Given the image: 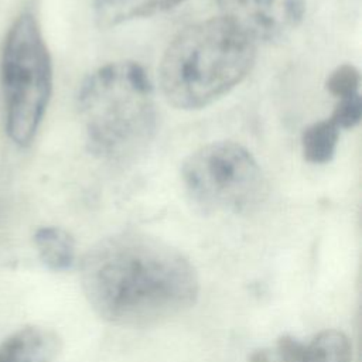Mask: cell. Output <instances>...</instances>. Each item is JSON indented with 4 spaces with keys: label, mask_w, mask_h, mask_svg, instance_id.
<instances>
[{
    "label": "cell",
    "mask_w": 362,
    "mask_h": 362,
    "mask_svg": "<svg viewBox=\"0 0 362 362\" xmlns=\"http://www.w3.org/2000/svg\"><path fill=\"white\" fill-rule=\"evenodd\" d=\"M222 18L255 44L287 37L304 16V0H216Z\"/></svg>",
    "instance_id": "cell-6"
},
{
    "label": "cell",
    "mask_w": 362,
    "mask_h": 362,
    "mask_svg": "<svg viewBox=\"0 0 362 362\" xmlns=\"http://www.w3.org/2000/svg\"><path fill=\"white\" fill-rule=\"evenodd\" d=\"M181 178L188 197L205 212H243L266 192L255 157L238 143L214 141L184 161Z\"/></svg>",
    "instance_id": "cell-5"
},
{
    "label": "cell",
    "mask_w": 362,
    "mask_h": 362,
    "mask_svg": "<svg viewBox=\"0 0 362 362\" xmlns=\"http://www.w3.org/2000/svg\"><path fill=\"white\" fill-rule=\"evenodd\" d=\"M34 243L42 263L55 272L71 269L75 260V240L58 226H44L34 233Z\"/></svg>",
    "instance_id": "cell-9"
},
{
    "label": "cell",
    "mask_w": 362,
    "mask_h": 362,
    "mask_svg": "<svg viewBox=\"0 0 362 362\" xmlns=\"http://www.w3.org/2000/svg\"><path fill=\"white\" fill-rule=\"evenodd\" d=\"M301 362H351V344L348 337L338 329L320 332L305 346Z\"/></svg>",
    "instance_id": "cell-11"
},
{
    "label": "cell",
    "mask_w": 362,
    "mask_h": 362,
    "mask_svg": "<svg viewBox=\"0 0 362 362\" xmlns=\"http://www.w3.org/2000/svg\"><path fill=\"white\" fill-rule=\"evenodd\" d=\"M339 127L328 117L304 129L301 136V151L304 158L313 164H325L335 154Z\"/></svg>",
    "instance_id": "cell-10"
},
{
    "label": "cell",
    "mask_w": 362,
    "mask_h": 362,
    "mask_svg": "<svg viewBox=\"0 0 362 362\" xmlns=\"http://www.w3.org/2000/svg\"><path fill=\"white\" fill-rule=\"evenodd\" d=\"M325 86L327 90L337 99L356 95L359 93L361 88V74L354 65H339L329 74Z\"/></svg>",
    "instance_id": "cell-12"
},
{
    "label": "cell",
    "mask_w": 362,
    "mask_h": 362,
    "mask_svg": "<svg viewBox=\"0 0 362 362\" xmlns=\"http://www.w3.org/2000/svg\"><path fill=\"white\" fill-rule=\"evenodd\" d=\"M81 283L95 313L122 327H148L191 308L199 281L191 262L171 245L122 232L93 245L81 262Z\"/></svg>",
    "instance_id": "cell-1"
},
{
    "label": "cell",
    "mask_w": 362,
    "mask_h": 362,
    "mask_svg": "<svg viewBox=\"0 0 362 362\" xmlns=\"http://www.w3.org/2000/svg\"><path fill=\"white\" fill-rule=\"evenodd\" d=\"M361 117H362L361 93L337 99L335 107L329 116V119L339 127V130L355 127L361 122Z\"/></svg>",
    "instance_id": "cell-13"
},
{
    "label": "cell",
    "mask_w": 362,
    "mask_h": 362,
    "mask_svg": "<svg viewBox=\"0 0 362 362\" xmlns=\"http://www.w3.org/2000/svg\"><path fill=\"white\" fill-rule=\"evenodd\" d=\"M249 362H270V354L267 349H256L250 354Z\"/></svg>",
    "instance_id": "cell-15"
},
{
    "label": "cell",
    "mask_w": 362,
    "mask_h": 362,
    "mask_svg": "<svg viewBox=\"0 0 362 362\" xmlns=\"http://www.w3.org/2000/svg\"><path fill=\"white\" fill-rule=\"evenodd\" d=\"M78 113L92 154L110 161L132 157L156 130L151 81L132 61L103 65L82 82Z\"/></svg>",
    "instance_id": "cell-3"
},
{
    "label": "cell",
    "mask_w": 362,
    "mask_h": 362,
    "mask_svg": "<svg viewBox=\"0 0 362 362\" xmlns=\"http://www.w3.org/2000/svg\"><path fill=\"white\" fill-rule=\"evenodd\" d=\"M255 42L225 18L180 31L160 62V86L178 109H201L228 93L250 72Z\"/></svg>",
    "instance_id": "cell-2"
},
{
    "label": "cell",
    "mask_w": 362,
    "mask_h": 362,
    "mask_svg": "<svg viewBox=\"0 0 362 362\" xmlns=\"http://www.w3.org/2000/svg\"><path fill=\"white\" fill-rule=\"evenodd\" d=\"M182 0H95V18L103 28L150 17L173 8Z\"/></svg>",
    "instance_id": "cell-8"
},
{
    "label": "cell",
    "mask_w": 362,
    "mask_h": 362,
    "mask_svg": "<svg viewBox=\"0 0 362 362\" xmlns=\"http://www.w3.org/2000/svg\"><path fill=\"white\" fill-rule=\"evenodd\" d=\"M61 351L58 335L42 327H25L0 344V362H55Z\"/></svg>",
    "instance_id": "cell-7"
},
{
    "label": "cell",
    "mask_w": 362,
    "mask_h": 362,
    "mask_svg": "<svg viewBox=\"0 0 362 362\" xmlns=\"http://www.w3.org/2000/svg\"><path fill=\"white\" fill-rule=\"evenodd\" d=\"M305 354V345L291 335H281L277 341L279 362H301Z\"/></svg>",
    "instance_id": "cell-14"
},
{
    "label": "cell",
    "mask_w": 362,
    "mask_h": 362,
    "mask_svg": "<svg viewBox=\"0 0 362 362\" xmlns=\"http://www.w3.org/2000/svg\"><path fill=\"white\" fill-rule=\"evenodd\" d=\"M6 130L13 143L28 146L44 117L52 86L51 58L31 14L10 27L1 55Z\"/></svg>",
    "instance_id": "cell-4"
}]
</instances>
